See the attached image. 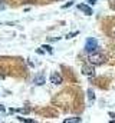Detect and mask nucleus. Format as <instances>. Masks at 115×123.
Here are the masks:
<instances>
[{
    "instance_id": "nucleus-1",
    "label": "nucleus",
    "mask_w": 115,
    "mask_h": 123,
    "mask_svg": "<svg viewBox=\"0 0 115 123\" xmlns=\"http://www.w3.org/2000/svg\"><path fill=\"white\" fill-rule=\"evenodd\" d=\"M96 50H98V42H96V39L89 37L85 43V52L88 55H91V53H95Z\"/></svg>"
},
{
    "instance_id": "nucleus-2",
    "label": "nucleus",
    "mask_w": 115,
    "mask_h": 123,
    "mask_svg": "<svg viewBox=\"0 0 115 123\" xmlns=\"http://www.w3.org/2000/svg\"><path fill=\"white\" fill-rule=\"evenodd\" d=\"M88 62L91 64H93V66H98V64H102L105 62V57L102 55H99V53H91L88 56Z\"/></svg>"
},
{
    "instance_id": "nucleus-3",
    "label": "nucleus",
    "mask_w": 115,
    "mask_h": 123,
    "mask_svg": "<svg viewBox=\"0 0 115 123\" xmlns=\"http://www.w3.org/2000/svg\"><path fill=\"white\" fill-rule=\"evenodd\" d=\"M82 73H84L85 76H89V77H92V76L95 74V70H93V67H92V64H91V63L82 66Z\"/></svg>"
},
{
    "instance_id": "nucleus-4",
    "label": "nucleus",
    "mask_w": 115,
    "mask_h": 123,
    "mask_svg": "<svg viewBox=\"0 0 115 123\" xmlns=\"http://www.w3.org/2000/svg\"><path fill=\"white\" fill-rule=\"evenodd\" d=\"M50 83L53 85H60L62 83V76L59 73H52L50 74Z\"/></svg>"
},
{
    "instance_id": "nucleus-5",
    "label": "nucleus",
    "mask_w": 115,
    "mask_h": 123,
    "mask_svg": "<svg viewBox=\"0 0 115 123\" xmlns=\"http://www.w3.org/2000/svg\"><path fill=\"white\" fill-rule=\"evenodd\" d=\"M33 83H35L36 86H42V85H45V76H43V74H37V76L33 79Z\"/></svg>"
},
{
    "instance_id": "nucleus-6",
    "label": "nucleus",
    "mask_w": 115,
    "mask_h": 123,
    "mask_svg": "<svg viewBox=\"0 0 115 123\" xmlns=\"http://www.w3.org/2000/svg\"><path fill=\"white\" fill-rule=\"evenodd\" d=\"M78 9L81 12H84L85 14H92V9L89 6H86V4H78Z\"/></svg>"
},
{
    "instance_id": "nucleus-7",
    "label": "nucleus",
    "mask_w": 115,
    "mask_h": 123,
    "mask_svg": "<svg viewBox=\"0 0 115 123\" xmlns=\"http://www.w3.org/2000/svg\"><path fill=\"white\" fill-rule=\"evenodd\" d=\"M65 123H79L81 122V117H71V119H65Z\"/></svg>"
},
{
    "instance_id": "nucleus-8",
    "label": "nucleus",
    "mask_w": 115,
    "mask_h": 123,
    "mask_svg": "<svg viewBox=\"0 0 115 123\" xmlns=\"http://www.w3.org/2000/svg\"><path fill=\"white\" fill-rule=\"evenodd\" d=\"M42 49H45L48 53H53V49H52L50 46H48V44H43V46H42Z\"/></svg>"
},
{
    "instance_id": "nucleus-9",
    "label": "nucleus",
    "mask_w": 115,
    "mask_h": 123,
    "mask_svg": "<svg viewBox=\"0 0 115 123\" xmlns=\"http://www.w3.org/2000/svg\"><path fill=\"white\" fill-rule=\"evenodd\" d=\"M88 96H89V100H91V102H93L95 96H93V90H92V89H89V90H88Z\"/></svg>"
},
{
    "instance_id": "nucleus-10",
    "label": "nucleus",
    "mask_w": 115,
    "mask_h": 123,
    "mask_svg": "<svg viewBox=\"0 0 115 123\" xmlns=\"http://www.w3.org/2000/svg\"><path fill=\"white\" fill-rule=\"evenodd\" d=\"M76 34H79V31H72V33H69V34H66V39H72V37H75Z\"/></svg>"
},
{
    "instance_id": "nucleus-11",
    "label": "nucleus",
    "mask_w": 115,
    "mask_h": 123,
    "mask_svg": "<svg viewBox=\"0 0 115 123\" xmlns=\"http://www.w3.org/2000/svg\"><path fill=\"white\" fill-rule=\"evenodd\" d=\"M72 4H73V1H69V3H66V4H63V6H62V9H66V7H71Z\"/></svg>"
},
{
    "instance_id": "nucleus-12",
    "label": "nucleus",
    "mask_w": 115,
    "mask_h": 123,
    "mask_svg": "<svg viewBox=\"0 0 115 123\" xmlns=\"http://www.w3.org/2000/svg\"><path fill=\"white\" fill-rule=\"evenodd\" d=\"M0 112H6V107L3 105H0Z\"/></svg>"
},
{
    "instance_id": "nucleus-13",
    "label": "nucleus",
    "mask_w": 115,
    "mask_h": 123,
    "mask_svg": "<svg viewBox=\"0 0 115 123\" xmlns=\"http://www.w3.org/2000/svg\"><path fill=\"white\" fill-rule=\"evenodd\" d=\"M58 39H59V37H49L48 40H49V42H53V40H58Z\"/></svg>"
},
{
    "instance_id": "nucleus-14",
    "label": "nucleus",
    "mask_w": 115,
    "mask_h": 123,
    "mask_svg": "<svg viewBox=\"0 0 115 123\" xmlns=\"http://www.w3.org/2000/svg\"><path fill=\"white\" fill-rule=\"evenodd\" d=\"M88 3H91V4H95V3H96V0H88Z\"/></svg>"
},
{
    "instance_id": "nucleus-15",
    "label": "nucleus",
    "mask_w": 115,
    "mask_h": 123,
    "mask_svg": "<svg viewBox=\"0 0 115 123\" xmlns=\"http://www.w3.org/2000/svg\"><path fill=\"white\" fill-rule=\"evenodd\" d=\"M112 34H114V37H115V27H114V30H112Z\"/></svg>"
},
{
    "instance_id": "nucleus-16",
    "label": "nucleus",
    "mask_w": 115,
    "mask_h": 123,
    "mask_svg": "<svg viewBox=\"0 0 115 123\" xmlns=\"http://www.w3.org/2000/svg\"><path fill=\"white\" fill-rule=\"evenodd\" d=\"M109 3H115V0H109Z\"/></svg>"
}]
</instances>
